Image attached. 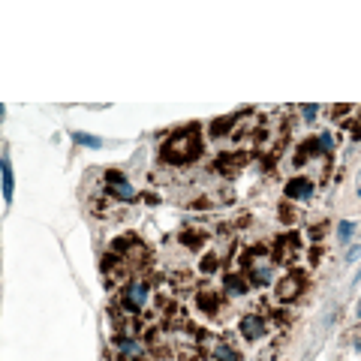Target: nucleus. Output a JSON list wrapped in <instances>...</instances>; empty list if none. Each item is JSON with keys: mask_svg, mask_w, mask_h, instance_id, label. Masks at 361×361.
<instances>
[{"mask_svg": "<svg viewBox=\"0 0 361 361\" xmlns=\"http://www.w3.org/2000/svg\"><path fill=\"white\" fill-rule=\"evenodd\" d=\"M232 121H235V117H220V121H214L211 133H214V136H223V133H226V130L232 127Z\"/></svg>", "mask_w": 361, "mask_h": 361, "instance_id": "nucleus-12", "label": "nucleus"}, {"mask_svg": "<svg viewBox=\"0 0 361 361\" xmlns=\"http://www.w3.org/2000/svg\"><path fill=\"white\" fill-rule=\"evenodd\" d=\"M114 343H117V349H121V352H139V343H136V340H130V337H114Z\"/></svg>", "mask_w": 361, "mask_h": 361, "instance_id": "nucleus-11", "label": "nucleus"}, {"mask_svg": "<svg viewBox=\"0 0 361 361\" xmlns=\"http://www.w3.org/2000/svg\"><path fill=\"white\" fill-rule=\"evenodd\" d=\"M226 289H229L232 295H244V292H247V280L238 277V274H226Z\"/></svg>", "mask_w": 361, "mask_h": 361, "instance_id": "nucleus-6", "label": "nucleus"}, {"mask_svg": "<svg viewBox=\"0 0 361 361\" xmlns=\"http://www.w3.org/2000/svg\"><path fill=\"white\" fill-rule=\"evenodd\" d=\"M217 358L220 361H238V355H235L229 346H220V349H217Z\"/></svg>", "mask_w": 361, "mask_h": 361, "instance_id": "nucleus-14", "label": "nucleus"}, {"mask_svg": "<svg viewBox=\"0 0 361 361\" xmlns=\"http://www.w3.org/2000/svg\"><path fill=\"white\" fill-rule=\"evenodd\" d=\"M301 111H304V117H307V121H313V117H316V105H301Z\"/></svg>", "mask_w": 361, "mask_h": 361, "instance_id": "nucleus-15", "label": "nucleus"}, {"mask_svg": "<svg viewBox=\"0 0 361 361\" xmlns=\"http://www.w3.org/2000/svg\"><path fill=\"white\" fill-rule=\"evenodd\" d=\"M108 193H114V196H121V199H133V196H136V190H133L127 181H124V184H117V187H111Z\"/></svg>", "mask_w": 361, "mask_h": 361, "instance_id": "nucleus-9", "label": "nucleus"}, {"mask_svg": "<svg viewBox=\"0 0 361 361\" xmlns=\"http://www.w3.org/2000/svg\"><path fill=\"white\" fill-rule=\"evenodd\" d=\"M199 151H202V145H199V130H196V127H187V130L175 133V136L163 145V160H166V163H190Z\"/></svg>", "mask_w": 361, "mask_h": 361, "instance_id": "nucleus-1", "label": "nucleus"}, {"mask_svg": "<svg viewBox=\"0 0 361 361\" xmlns=\"http://www.w3.org/2000/svg\"><path fill=\"white\" fill-rule=\"evenodd\" d=\"M298 295V280H283L280 283V298H295Z\"/></svg>", "mask_w": 361, "mask_h": 361, "instance_id": "nucleus-8", "label": "nucleus"}, {"mask_svg": "<svg viewBox=\"0 0 361 361\" xmlns=\"http://www.w3.org/2000/svg\"><path fill=\"white\" fill-rule=\"evenodd\" d=\"M352 229H355V226H352V223H346V220H343V223H340V226H337V232H340V241H349V235H352Z\"/></svg>", "mask_w": 361, "mask_h": 361, "instance_id": "nucleus-13", "label": "nucleus"}, {"mask_svg": "<svg viewBox=\"0 0 361 361\" xmlns=\"http://www.w3.org/2000/svg\"><path fill=\"white\" fill-rule=\"evenodd\" d=\"M127 301H130L133 307H142V304L148 301V289H145L142 283H136V286H130V289H127Z\"/></svg>", "mask_w": 361, "mask_h": 361, "instance_id": "nucleus-5", "label": "nucleus"}, {"mask_svg": "<svg viewBox=\"0 0 361 361\" xmlns=\"http://www.w3.org/2000/svg\"><path fill=\"white\" fill-rule=\"evenodd\" d=\"M358 316H361V307H358Z\"/></svg>", "mask_w": 361, "mask_h": 361, "instance_id": "nucleus-17", "label": "nucleus"}, {"mask_svg": "<svg viewBox=\"0 0 361 361\" xmlns=\"http://www.w3.org/2000/svg\"><path fill=\"white\" fill-rule=\"evenodd\" d=\"M241 334H244V337H250V340H259V337L265 334V319H262L259 313L244 316V319H241Z\"/></svg>", "mask_w": 361, "mask_h": 361, "instance_id": "nucleus-2", "label": "nucleus"}, {"mask_svg": "<svg viewBox=\"0 0 361 361\" xmlns=\"http://www.w3.org/2000/svg\"><path fill=\"white\" fill-rule=\"evenodd\" d=\"M3 196H6V202H12V190H15V181H12V166H9V160L3 157Z\"/></svg>", "mask_w": 361, "mask_h": 361, "instance_id": "nucleus-4", "label": "nucleus"}, {"mask_svg": "<svg viewBox=\"0 0 361 361\" xmlns=\"http://www.w3.org/2000/svg\"><path fill=\"white\" fill-rule=\"evenodd\" d=\"M199 304H202L205 310H217V307H220L217 295H211V292H202V295H199Z\"/></svg>", "mask_w": 361, "mask_h": 361, "instance_id": "nucleus-10", "label": "nucleus"}, {"mask_svg": "<svg viewBox=\"0 0 361 361\" xmlns=\"http://www.w3.org/2000/svg\"><path fill=\"white\" fill-rule=\"evenodd\" d=\"M72 142H78V145H84V148H99V145H102V139L87 136V133H72Z\"/></svg>", "mask_w": 361, "mask_h": 361, "instance_id": "nucleus-7", "label": "nucleus"}, {"mask_svg": "<svg viewBox=\"0 0 361 361\" xmlns=\"http://www.w3.org/2000/svg\"><path fill=\"white\" fill-rule=\"evenodd\" d=\"M313 193V184L307 181V178H292L289 184H286V196L289 199H307Z\"/></svg>", "mask_w": 361, "mask_h": 361, "instance_id": "nucleus-3", "label": "nucleus"}, {"mask_svg": "<svg viewBox=\"0 0 361 361\" xmlns=\"http://www.w3.org/2000/svg\"><path fill=\"white\" fill-rule=\"evenodd\" d=\"M214 262H217V259H214V256H208V259H205V265H202V268H205V271H214Z\"/></svg>", "mask_w": 361, "mask_h": 361, "instance_id": "nucleus-16", "label": "nucleus"}]
</instances>
